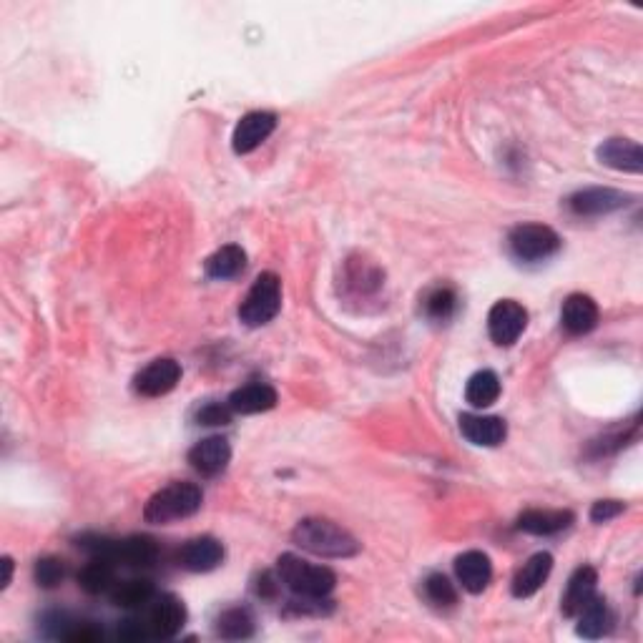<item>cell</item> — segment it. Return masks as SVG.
Here are the masks:
<instances>
[{"instance_id": "obj_29", "label": "cell", "mask_w": 643, "mask_h": 643, "mask_svg": "<svg viewBox=\"0 0 643 643\" xmlns=\"http://www.w3.org/2000/svg\"><path fill=\"white\" fill-rule=\"evenodd\" d=\"M425 596L427 601L438 608H450L458 603V588L453 586L448 576L443 573H433V576L425 578Z\"/></svg>"}, {"instance_id": "obj_19", "label": "cell", "mask_w": 643, "mask_h": 643, "mask_svg": "<svg viewBox=\"0 0 643 643\" xmlns=\"http://www.w3.org/2000/svg\"><path fill=\"white\" fill-rule=\"evenodd\" d=\"M159 558V546L149 535H129L124 541H116L114 563L129 568H149Z\"/></svg>"}, {"instance_id": "obj_33", "label": "cell", "mask_w": 643, "mask_h": 643, "mask_svg": "<svg viewBox=\"0 0 643 643\" xmlns=\"http://www.w3.org/2000/svg\"><path fill=\"white\" fill-rule=\"evenodd\" d=\"M623 510H626V505L621 500H598L591 508V520L593 523H608V520L618 518Z\"/></svg>"}, {"instance_id": "obj_32", "label": "cell", "mask_w": 643, "mask_h": 643, "mask_svg": "<svg viewBox=\"0 0 643 643\" xmlns=\"http://www.w3.org/2000/svg\"><path fill=\"white\" fill-rule=\"evenodd\" d=\"M232 407L222 405V402H209V405L201 407L199 412H196V420H199V425H206V427H217V425H229L232 422Z\"/></svg>"}, {"instance_id": "obj_5", "label": "cell", "mask_w": 643, "mask_h": 643, "mask_svg": "<svg viewBox=\"0 0 643 643\" xmlns=\"http://www.w3.org/2000/svg\"><path fill=\"white\" fill-rule=\"evenodd\" d=\"M508 244L520 262H543L561 249V237L546 224H520L510 232Z\"/></svg>"}, {"instance_id": "obj_25", "label": "cell", "mask_w": 643, "mask_h": 643, "mask_svg": "<svg viewBox=\"0 0 643 643\" xmlns=\"http://www.w3.org/2000/svg\"><path fill=\"white\" fill-rule=\"evenodd\" d=\"M498 397H500V377L495 375L493 370L475 372V375L468 380V385H465V400H468L473 407H478V410L490 407Z\"/></svg>"}, {"instance_id": "obj_21", "label": "cell", "mask_w": 643, "mask_h": 643, "mask_svg": "<svg viewBox=\"0 0 643 643\" xmlns=\"http://www.w3.org/2000/svg\"><path fill=\"white\" fill-rule=\"evenodd\" d=\"M571 523V510H525L518 518V530L530 535H556Z\"/></svg>"}, {"instance_id": "obj_27", "label": "cell", "mask_w": 643, "mask_h": 643, "mask_svg": "<svg viewBox=\"0 0 643 643\" xmlns=\"http://www.w3.org/2000/svg\"><path fill=\"white\" fill-rule=\"evenodd\" d=\"M217 636L229 638V641H239V638H249L254 633V618L247 608H227L222 616L217 618Z\"/></svg>"}, {"instance_id": "obj_26", "label": "cell", "mask_w": 643, "mask_h": 643, "mask_svg": "<svg viewBox=\"0 0 643 643\" xmlns=\"http://www.w3.org/2000/svg\"><path fill=\"white\" fill-rule=\"evenodd\" d=\"M611 613L603 598L593 596L586 606L578 611V636L583 638H601L608 631Z\"/></svg>"}, {"instance_id": "obj_4", "label": "cell", "mask_w": 643, "mask_h": 643, "mask_svg": "<svg viewBox=\"0 0 643 643\" xmlns=\"http://www.w3.org/2000/svg\"><path fill=\"white\" fill-rule=\"evenodd\" d=\"M282 309V282L274 272H262L239 304V319L247 327H262L272 322Z\"/></svg>"}, {"instance_id": "obj_8", "label": "cell", "mask_w": 643, "mask_h": 643, "mask_svg": "<svg viewBox=\"0 0 643 643\" xmlns=\"http://www.w3.org/2000/svg\"><path fill=\"white\" fill-rule=\"evenodd\" d=\"M631 199V194H623V191L618 189L591 186V189L576 191V194L568 199V209H571L576 217H606V214H613V211L626 209Z\"/></svg>"}, {"instance_id": "obj_31", "label": "cell", "mask_w": 643, "mask_h": 643, "mask_svg": "<svg viewBox=\"0 0 643 643\" xmlns=\"http://www.w3.org/2000/svg\"><path fill=\"white\" fill-rule=\"evenodd\" d=\"M33 576H36V583L41 588H46V591H51V588H58L63 583V578H66V563L58 561V558H41V561L36 563V568H33Z\"/></svg>"}, {"instance_id": "obj_13", "label": "cell", "mask_w": 643, "mask_h": 643, "mask_svg": "<svg viewBox=\"0 0 643 643\" xmlns=\"http://www.w3.org/2000/svg\"><path fill=\"white\" fill-rule=\"evenodd\" d=\"M598 161L608 169L626 171V174H641L643 171V151L631 139H608L598 146Z\"/></svg>"}, {"instance_id": "obj_7", "label": "cell", "mask_w": 643, "mask_h": 643, "mask_svg": "<svg viewBox=\"0 0 643 643\" xmlns=\"http://www.w3.org/2000/svg\"><path fill=\"white\" fill-rule=\"evenodd\" d=\"M528 327V309L518 304L515 299H500L493 304L488 314V332L490 340L500 347H510L518 342Z\"/></svg>"}, {"instance_id": "obj_18", "label": "cell", "mask_w": 643, "mask_h": 643, "mask_svg": "<svg viewBox=\"0 0 643 643\" xmlns=\"http://www.w3.org/2000/svg\"><path fill=\"white\" fill-rule=\"evenodd\" d=\"M274 405H277V390L267 382H249L229 397V407L239 415H257V412L272 410Z\"/></svg>"}, {"instance_id": "obj_23", "label": "cell", "mask_w": 643, "mask_h": 643, "mask_svg": "<svg viewBox=\"0 0 643 643\" xmlns=\"http://www.w3.org/2000/svg\"><path fill=\"white\" fill-rule=\"evenodd\" d=\"M116 563L109 558H91V563L81 568L78 573V586L91 596L106 593L116 586Z\"/></svg>"}, {"instance_id": "obj_17", "label": "cell", "mask_w": 643, "mask_h": 643, "mask_svg": "<svg viewBox=\"0 0 643 643\" xmlns=\"http://www.w3.org/2000/svg\"><path fill=\"white\" fill-rule=\"evenodd\" d=\"M455 573H458V581L465 591L483 593L493 578V566H490V558L485 553L465 551L455 561Z\"/></svg>"}, {"instance_id": "obj_10", "label": "cell", "mask_w": 643, "mask_h": 643, "mask_svg": "<svg viewBox=\"0 0 643 643\" xmlns=\"http://www.w3.org/2000/svg\"><path fill=\"white\" fill-rule=\"evenodd\" d=\"M274 129H277V116L269 114V111H252V114L242 116L232 136L234 151L237 154H252L274 134Z\"/></svg>"}, {"instance_id": "obj_11", "label": "cell", "mask_w": 643, "mask_h": 643, "mask_svg": "<svg viewBox=\"0 0 643 643\" xmlns=\"http://www.w3.org/2000/svg\"><path fill=\"white\" fill-rule=\"evenodd\" d=\"M224 561V546L211 538V535H201V538H191L184 543L179 551V566L191 573H209L214 568L222 566Z\"/></svg>"}, {"instance_id": "obj_16", "label": "cell", "mask_w": 643, "mask_h": 643, "mask_svg": "<svg viewBox=\"0 0 643 643\" xmlns=\"http://www.w3.org/2000/svg\"><path fill=\"white\" fill-rule=\"evenodd\" d=\"M553 571V556L551 553H535L523 563L513 578V596L515 598H530L546 586L548 576Z\"/></svg>"}, {"instance_id": "obj_24", "label": "cell", "mask_w": 643, "mask_h": 643, "mask_svg": "<svg viewBox=\"0 0 643 643\" xmlns=\"http://www.w3.org/2000/svg\"><path fill=\"white\" fill-rule=\"evenodd\" d=\"M154 596H156L154 583L144 581V578H131V581L116 583V586L111 588V601H114L119 608H126V611L146 608Z\"/></svg>"}, {"instance_id": "obj_30", "label": "cell", "mask_w": 643, "mask_h": 643, "mask_svg": "<svg viewBox=\"0 0 643 643\" xmlns=\"http://www.w3.org/2000/svg\"><path fill=\"white\" fill-rule=\"evenodd\" d=\"M458 309V297L450 287H438L425 297V314L435 322H445L450 319Z\"/></svg>"}, {"instance_id": "obj_6", "label": "cell", "mask_w": 643, "mask_h": 643, "mask_svg": "<svg viewBox=\"0 0 643 643\" xmlns=\"http://www.w3.org/2000/svg\"><path fill=\"white\" fill-rule=\"evenodd\" d=\"M149 638H174L186 623V608L174 593H161L151 598L146 616L141 618Z\"/></svg>"}, {"instance_id": "obj_12", "label": "cell", "mask_w": 643, "mask_h": 643, "mask_svg": "<svg viewBox=\"0 0 643 643\" xmlns=\"http://www.w3.org/2000/svg\"><path fill=\"white\" fill-rule=\"evenodd\" d=\"M232 460V448L224 438H206L201 443H196L194 448L189 450V463L196 473L206 475V478H214V475L224 473Z\"/></svg>"}, {"instance_id": "obj_20", "label": "cell", "mask_w": 643, "mask_h": 643, "mask_svg": "<svg viewBox=\"0 0 643 643\" xmlns=\"http://www.w3.org/2000/svg\"><path fill=\"white\" fill-rule=\"evenodd\" d=\"M596 586H598L596 568L591 566L578 568V571L571 576V581H568L566 596H563V606H561L563 613H566L568 618L578 616V611H581V608L596 596Z\"/></svg>"}, {"instance_id": "obj_1", "label": "cell", "mask_w": 643, "mask_h": 643, "mask_svg": "<svg viewBox=\"0 0 643 643\" xmlns=\"http://www.w3.org/2000/svg\"><path fill=\"white\" fill-rule=\"evenodd\" d=\"M292 541L302 551L322 558H352L360 553V541L350 530L327 518H304L292 530Z\"/></svg>"}, {"instance_id": "obj_14", "label": "cell", "mask_w": 643, "mask_h": 643, "mask_svg": "<svg viewBox=\"0 0 643 643\" xmlns=\"http://www.w3.org/2000/svg\"><path fill=\"white\" fill-rule=\"evenodd\" d=\"M460 433L468 443L480 445V448H495L508 438V425L493 415H463L460 417Z\"/></svg>"}, {"instance_id": "obj_34", "label": "cell", "mask_w": 643, "mask_h": 643, "mask_svg": "<svg viewBox=\"0 0 643 643\" xmlns=\"http://www.w3.org/2000/svg\"><path fill=\"white\" fill-rule=\"evenodd\" d=\"M0 566H3V581H0V588H8L13 581V561L6 556L3 561H0Z\"/></svg>"}, {"instance_id": "obj_28", "label": "cell", "mask_w": 643, "mask_h": 643, "mask_svg": "<svg viewBox=\"0 0 643 643\" xmlns=\"http://www.w3.org/2000/svg\"><path fill=\"white\" fill-rule=\"evenodd\" d=\"M382 284V274L377 272L375 267H370V264H350V269H347V277H345V289H352V292L357 294V297H367V294H372L375 289H380Z\"/></svg>"}, {"instance_id": "obj_3", "label": "cell", "mask_w": 643, "mask_h": 643, "mask_svg": "<svg viewBox=\"0 0 643 643\" xmlns=\"http://www.w3.org/2000/svg\"><path fill=\"white\" fill-rule=\"evenodd\" d=\"M201 503H204V495H201L199 485L171 483L151 495L149 503L144 505V518L146 523L154 525L174 523V520H184L199 513Z\"/></svg>"}, {"instance_id": "obj_22", "label": "cell", "mask_w": 643, "mask_h": 643, "mask_svg": "<svg viewBox=\"0 0 643 643\" xmlns=\"http://www.w3.org/2000/svg\"><path fill=\"white\" fill-rule=\"evenodd\" d=\"M244 267H247V252L237 244H227V247L217 249L204 262L206 277L211 279H232L242 274Z\"/></svg>"}, {"instance_id": "obj_15", "label": "cell", "mask_w": 643, "mask_h": 643, "mask_svg": "<svg viewBox=\"0 0 643 643\" xmlns=\"http://www.w3.org/2000/svg\"><path fill=\"white\" fill-rule=\"evenodd\" d=\"M561 322L568 335H588L598 325V304L588 294H571L563 302Z\"/></svg>"}, {"instance_id": "obj_2", "label": "cell", "mask_w": 643, "mask_h": 643, "mask_svg": "<svg viewBox=\"0 0 643 643\" xmlns=\"http://www.w3.org/2000/svg\"><path fill=\"white\" fill-rule=\"evenodd\" d=\"M277 576L279 583H284L299 598H327L337 586V576L332 568L314 566L292 553L279 556Z\"/></svg>"}, {"instance_id": "obj_9", "label": "cell", "mask_w": 643, "mask_h": 643, "mask_svg": "<svg viewBox=\"0 0 643 643\" xmlns=\"http://www.w3.org/2000/svg\"><path fill=\"white\" fill-rule=\"evenodd\" d=\"M181 380V365L171 357H159L151 365H146L144 370L136 375L134 387L139 395L144 397H161L169 395Z\"/></svg>"}]
</instances>
